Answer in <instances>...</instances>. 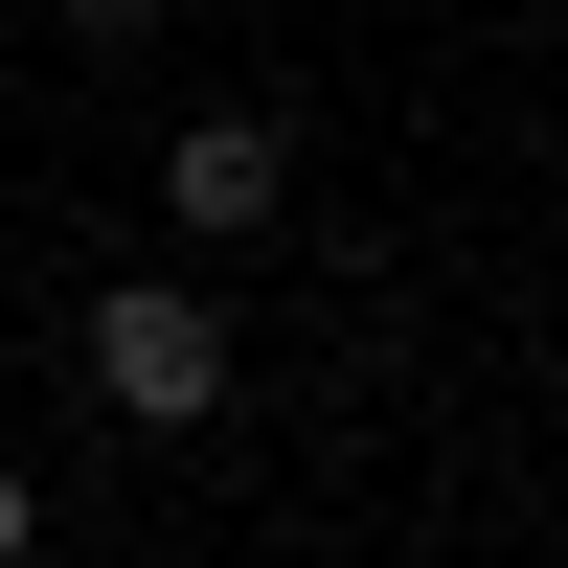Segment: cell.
<instances>
[{
    "mask_svg": "<svg viewBox=\"0 0 568 568\" xmlns=\"http://www.w3.org/2000/svg\"><path fill=\"white\" fill-rule=\"evenodd\" d=\"M91 387H114L136 433H205L227 409V318L182 296V273H91Z\"/></svg>",
    "mask_w": 568,
    "mask_h": 568,
    "instance_id": "6da1fadb",
    "label": "cell"
},
{
    "mask_svg": "<svg viewBox=\"0 0 568 568\" xmlns=\"http://www.w3.org/2000/svg\"><path fill=\"white\" fill-rule=\"evenodd\" d=\"M160 205H182V251H273V205H296L273 114H182V136H160Z\"/></svg>",
    "mask_w": 568,
    "mask_h": 568,
    "instance_id": "7a4b0ae2",
    "label": "cell"
},
{
    "mask_svg": "<svg viewBox=\"0 0 568 568\" xmlns=\"http://www.w3.org/2000/svg\"><path fill=\"white\" fill-rule=\"evenodd\" d=\"M0 568H45V500H23V455H0Z\"/></svg>",
    "mask_w": 568,
    "mask_h": 568,
    "instance_id": "3957f363",
    "label": "cell"
}]
</instances>
